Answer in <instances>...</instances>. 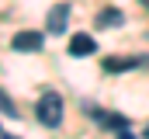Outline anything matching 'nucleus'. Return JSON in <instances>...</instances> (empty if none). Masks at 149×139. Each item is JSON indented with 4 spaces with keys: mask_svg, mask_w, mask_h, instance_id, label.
<instances>
[{
    "mask_svg": "<svg viewBox=\"0 0 149 139\" xmlns=\"http://www.w3.org/2000/svg\"><path fill=\"white\" fill-rule=\"evenodd\" d=\"M35 115H38V125H45V129H56L59 122H63V98L56 94V91H45L35 104Z\"/></svg>",
    "mask_w": 149,
    "mask_h": 139,
    "instance_id": "1",
    "label": "nucleus"
},
{
    "mask_svg": "<svg viewBox=\"0 0 149 139\" xmlns=\"http://www.w3.org/2000/svg\"><path fill=\"white\" fill-rule=\"evenodd\" d=\"M42 45H45L42 32H17L10 42V49H17V52H42Z\"/></svg>",
    "mask_w": 149,
    "mask_h": 139,
    "instance_id": "2",
    "label": "nucleus"
},
{
    "mask_svg": "<svg viewBox=\"0 0 149 139\" xmlns=\"http://www.w3.org/2000/svg\"><path fill=\"white\" fill-rule=\"evenodd\" d=\"M90 115H94V122H101L104 129H111V132H128L125 125H128V118L125 115H114V111H101V108H90Z\"/></svg>",
    "mask_w": 149,
    "mask_h": 139,
    "instance_id": "3",
    "label": "nucleus"
},
{
    "mask_svg": "<svg viewBox=\"0 0 149 139\" xmlns=\"http://www.w3.org/2000/svg\"><path fill=\"white\" fill-rule=\"evenodd\" d=\"M132 66H146V56H108L104 59V70L108 73H125Z\"/></svg>",
    "mask_w": 149,
    "mask_h": 139,
    "instance_id": "4",
    "label": "nucleus"
},
{
    "mask_svg": "<svg viewBox=\"0 0 149 139\" xmlns=\"http://www.w3.org/2000/svg\"><path fill=\"white\" fill-rule=\"evenodd\" d=\"M66 25H70V7H66V4H56V7L49 11V32H52V35H63Z\"/></svg>",
    "mask_w": 149,
    "mask_h": 139,
    "instance_id": "5",
    "label": "nucleus"
},
{
    "mask_svg": "<svg viewBox=\"0 0 149 139\" xmlns=\"http://www.w3.org/2000/svg\"><path fill=\"white\" fill-rule=\"evenodd\" d=\"M94 49H97V42H94L90 35H83V32L70 38V52H73V56H94Z\"/></svg>",
    "mask_w": 149,
    "mask_h": 139,
    "instance_id": "6",
    "label": "nucleus"
},
{
    "mask_svg": "<svg viewBox=\"0 0 149 139\" xmlns=\"http://www.w3.org/2000/svg\"><path fill=\"white\" fill-rule=\"evenodd\" d=\"M121 21H125V18H121L118 7H104V11L97 14V25H101V28H118Z\"/></svg>",
    "mask_w": 149,
    "mask_h": 139,
    "instance_id": "7",
    "label": "nucleus"
},
{
    "mask_svg": "<svg viewBox=\"0 0 149 139\" xmlns=\"http://www.w3.org/2000/svg\"><path fill=\"white\" fill-rule=\"evenodd\" d=\"M0 111H3V115H10V118L17 115V108H14V101H10V98H7L3 91H0Z\"/></svg>",
    "mask_w": 149,
    "mask_h": 139,
    "instance_id": "8",
    "label": "nucleus"
},
{
    "mask_svg": "<svg viewBox=\"0 0 149 139\" xmlns=\"http://www.w3.org/2000/svg\"><path fill=\"white\" fill-rule=\"evenodd\" d=\"M0 139H17V136H0Z\"/></svg>",
    "mask_w": 149,
    "mask_h": 139,
    "instance_id": "9",
    "label": "nucleus"
},
{
    "mask_svg": "<svg viewBox=\"0 0 149 139\" xmlns=\"http://www.w3.org/2000/svg\"><path fill=\"white\" fill-rule=\"evenodd\" d=\"M142 4H146V7H149V0H142Z\"/></svg>",
    "mask_w": 149,
    "mask_h": 139,
    "instance_id": "10",
    "label": "nucleus"
},
{
    "mask_svg": "<svg viewBox=\"0 0 149 139\" xmlns=\"http://www.w3.org/2000/svg\"><path fill=\"white\" fill-rule=\"evenodd\" d=\"M146 136H149V129H146Z\"/></svg>",
    "mask_w": 149,
    "mask_h": 139,
    "instance_id": "11",
    "label": "nucleus"
}]
</instances>
